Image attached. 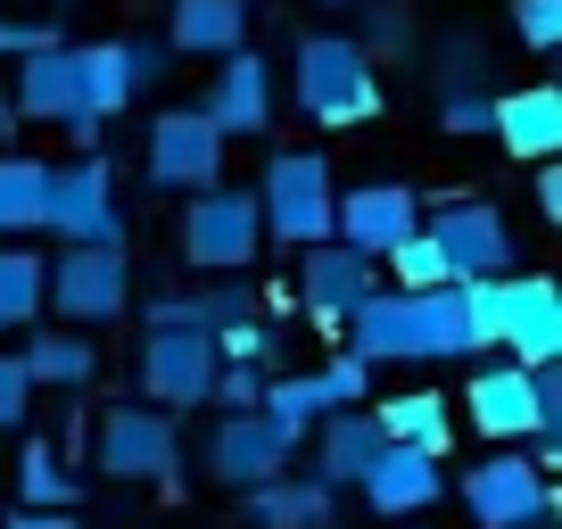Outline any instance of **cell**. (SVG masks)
Wrapping results in <instances>:
<instances>
[{
    "mask_svg": "<svg viewBox=\"0 0 562 529\" xmlns=\"http://www.w3.org/2000/svg\"><path fill=\"white\" fill-rule=\"evenodd\" d=\"M480 58H488L480 34H447L439 42V67H430L439 75V100H456V91H496V83H480Z\"/></svg>",
    "mask_w": 562,
    "mask_h": 529,
    "instance_id": "32",
    "label": "cell"
},
{
    "mask_svg": "<svg viewBox=\"0 0 562 529\" xmlns=\"http://www.w3.org/2000/svg\"><path fill=\"white\" fill-rule=\"evenodd\" d=\"M372 423H381L389 447H422V455H439L456 447V414H447L439 389H397V397H372Z\"/></svg>",
    "mask_w": 562,
    "mask_h": 529,
    "instance_id": "22",
    "label": "cell"
},
{
    "mask_svg": "<svg viewBox=\"0 0 562 529\" xmlns=\"http://www.w3.org/2000/svg\"><path fill=\"white\" fill-rule=\"evenodd\" d=\"M42 232H50L58 248H124V207H116L108 149L50 166V207H42Z\"/></svg>",
    "mask_w": 562,
    "mask_h": 529,
    "instance_id": "6",
    "label": "cell"
},
{
    "mask_svg": "<svg viewBox=\"0 0 562 529\" xmlns=\"http://www.w3.org/2000/svg\"><path fill=\"white\" fill-rule=\"evenodd\" d=\"M463 513H472L480 529H538L546 513H554V488H546V472L521 455V447H496L488 463H472V472L456 480Z\"/></svg>",
    "mask_w": 562,
    "mask_h": 529,
    "instance_id": "10",
    "label": "cell"
},
{
    "mask_svg": "<svg viewBox=\"0 0 562 529\" xmlns=\"http://www.w3.org/2000/svg\"><path fill=\"white\" fill-rule=\"evenodd\" d=\"M331 199H339V182H331V158H323V149H273V158H265V182H257L265 240H281V248L331 240Z\"/></svg>",
    "mask_w": 562,
    "mask_h": 529,
    "instance_id": "4",
    "label": "cell"
},
{
    "mask_svg": "<svg viewBox=\"0 0 562 529\" xmlns=\"http://www.w3.org/2000/svg\"><path fill=\"white\" fill-rule=\"evenodd\" d=\"M248 315V290L240 282H207V290H158L140 306V331H224V323Z\"/></svg>",
    "mask_w": 562,
    "mask_h": 529,
    "instance_id": "25",
    "label": "cell"
},
{
    "mask_svg": "<svg viewBox=\"0 0 562 529\" xmlns=\"http://www.w3.org/2000/svg\"><path fill=\"white\" fill-rule=\"evenodd\" d=\"M463 423L480 430L488 447H513V439H562V364L546 372H521V364H480L463 381Z\"/></svg>",
    "mask_w": 562,
    "mask_h": 529,
    "instance_id": "1",
    "label": "cell"
},
{
    "mask_svg": "<svg viewBox=\"0 0 562 529\" xmlns=\"http://www.w3.org/2000/svg\"><path fill=\"white\" fill-rule=\"evenodd\" d=\"M240 513H248V529H331L339 488H323L315 472H281V480H265V488H248Z\"/></svg>",
    "mask_w": 562,
    "mask_h": 529,
    "instance_id": "20",
    "label": "cell"
},
{
    "mask_svg": "<svg viewBox=\"0 0 562 529\" xmlns=\"http://www.w3.org/2000/svg\"><path fill=\"white\" fill-rule=\"evenodd\" d=\"M281 472H299V447L281 439L265 414H215V430H207V480H224L232 496H248V488H265V480H281Z\"/></svg>",
    "mask_w": 562,
    "mask_h": 529,
    "instance_id": "13",
    "label": "cell"
},
{
    "mask_svg": "<svg viewBox=\"0 0 562 529\" xmlns=\"http://www.w3.org/2000/svg\"><path fill=\"white\" fill-rule=\"evenodd\" d=\"M175 463H182L175 414L140 406V397H124V406L100 414V472L108 480H166V488H175Z\"/></svg>",
    "mask_w": 562,
    "mask_h": 529,
    "instance_id": "11",
    "label": "cell"
},
{
    "mask_svg": "<svg viewBox=\"0 0 562 529\" xmlns=\"http://www.w3.org/2000/svg\"><path fill=\"white\" fill-rule=\"evenodd\" d=\"M0 50H9V58L58 50V25H50V18H0Z\"/></svg>",
    "mask_w": 562,
    "mask_h": 529,
    "instance_id": "40",
    "label": "cell"
},
{
    "mask_svg": "<svg viewBox=\"0 0 562 529\" xmlns=\"http://www.w3.org/2000/svg\"><path fill=\"white\" fill-rule=\"evenodd\" d=\"M496 149L521 166H546L562 158V91L554 83H521V91H496Z\"/></svg>",
    "mask_w": 562,
    "mask_h": 529,
    "instance_id": "18",
    "label": "cell"
},
{
    "mask_svg": "<svg viewBox=\"0 0 562 529\" xmlns=\"http://www.w3.org/2000/svg\"><path fill=\"white\" fill-rule=\"evenodd\" d=\"M0 529H75V513H25V505H18Z\"/></svg>",
    "mask_w": 562,
    "mask_h": 529,
    "instance_id": "42",
    "label": "cell"
},
{
    "mask_svg": "<svg viewBox=\"0 0 562 529\" xmlns=\"http://www.w3.org/2000/svg\"><path fill=\"white\" fill-rule=\"evenodd\" d=\"M75 472H67V455H58L50 439H25V455H18V505L25 513H75Z\"/></svg>",
    "mask_w": 562,
    "mask_h": 529,
    "instance_id": "30",
    "label": "cell"
},
{
    "mask_svg": "<svg viewBox=\"0 0 562 529\" xmlns=\"http://www.w3.org/2000/svg\"><path fill=\"white\" fill-rule=\"evenodd\" d=\"M299 116L306 124H372L381 116V75H372V50L348 34H306L299 42Z\"/></svg>",
    "mask_w": 562,
    "mask_h": 529,
    "instance_id": "3",
    "label": "cell"
},
{
    "mask_svg": "<svg viewBox=\"0 0 562 529\" xmlns=\"http://www.w3.org/2000/svg\"><path fill=\"white\" fill-rule=\"evenodd\" d=\"M224 133H215L199 108H158L149 116V149H140V175L149 191H215L224 182Z\"/></svg>",
    "mask_w": 562,
    "mask_h": 529,
    "instance_id": "9",
    "label": "cell"
},
{
    "mask_svg": "<svg viewBox=\"0 0 562 529\" xmlns=\"http://www.w3.org/2000/svg\"><path fill=\"white\" fill-rule=\"evenodd\" d=\"M372 290H381V264H372V257H356V248H339V240L299 248V306L331 339H339V323H348V306H364Z\"/></svg>",
    "mask_w": 562,
    "mask_h": 529,
    "instance_id": "15",
    "label": "cell"
},
{
    "mask_svg": "<svg viewBox=\"0 0 562 529\" xmlns=\"http://www.w3.org/2000/svg\"><path fill=\"white\" fill-rule=\"evenodd\" d=\"M25 381L34 389H91L100 381V348H91V331H34L18 348Z\"/></svg>",
    "mask_w": 562,
    "mask_h": 529,
    "instance_id": "27",
    "label": "cell"
},
{
    "mask_svg": "<svg viewBox=\"0 0 562 529\" xmlns=\"http://www.w3.org/2000/svg\"><path fill=\"white\" fill-rule=\"evenodd\" d=\"M315 381H323V397H331V414H339V406H364V397H372V364H356L348 348H339Z\"/></svg>",
    "mask_w": 562,
    "mask_h": 529,
    "instance_id": "34",
    "label": "cell"
},
{
    "mask_svg": "<svg viewBox=\"0 0 562 529\" xmlns=\"http://www.w3.org/2000/svg\"><path fill=\"white\" fill-rule=\"evenodd\" d=\"M199 116H207L224 142H257L265 124H273V67H265L257 50L215 58V83H207V100H199Z\"/></svg>",
    "mask_w": 562,
    "mask_h": 529,
    "instance_id": "16",
    "label": "cell"
},
{
    "mask_svg": "<svg viewBox=\"0 0 562 529\" xmlns=\"http://www.w3.org/2000/svg\"><path fill=\"white\" fill-rule=\"evenodd\" d=\"M42 207H50V158L0 149V240H34Z\"/></svg>",
    "mask_w": 562,
    "mask_h": 529,
    "instance_id": "28",
    "label": "cell"
},
{
    "mask_svg": "<svg viewBox=\"0 0 562 529\" xmlns=\"http://www.w3.org/2000/svg\"><path fill=\"white\" fill-rule=\"evenodd\" d=\"M175 248L199 282H240L265 248V224H257V191L240 182H215V191H191L182 199V224H175Z\"/></svg>",
    "mask_w": 562,
    "mask_h": 529,
    "instance_id": "2",
    "label": "cell"
},
{
    "mask_svg": "<svg viewBox=\"0 0 562 529\" xmlns=\"http://www.w3.org/2000/svg\"><path fill=\"white\" fill-rule=\"evenodd\" d=\"M488 124H496V91H456V100H439V133H456V142H472Z\"/></svg>",
    "mask_w": 562,
    "mask_h": 529,
    "instance_id": "36",
    "label": "cell"
},
{
    "mask_svg": "<svg viewBox=\"0 0 562 529\" xmlns=\"http://www.w3.org/2000/svg\"><path fill=\"white\" fill-rule=\"evenodd\" d=\"M513 34H521L529 50H554L562 42V0H513Z\"/></svg>",
    "mask_w": 562,
    "mask_h": 529,
    "instance_id": "37",
    "label": "cell"
},
{
    "mask_svg": "<svg viewBox=\"0 0 562 529\" xmlns=\"http://www.w3.org/2000/svg\"><path fill=\"white\" fill-rule=\"evenodd\" d=\"M25 414H34V381H25L18 356L0 348V430H25Z\"/></svg>",
    "mask_w": 562,
    "mask_h": 529,
    "instance_id": "39",
    "label": "cell"
},
{
    "mask_svg": "<svg viewBox=\"0 0 562 529\" xmlns=\"http://www.w3.org/2000/svg\"><path fill=\"white\" fill-rule=\"evenodd\" d=\"M9 116H34V124H67V116H75V42L18 58V83H9Z\"/></svg>",
    "mask_w": 562,
    "mask_h": 529,
    "instance_id": "23",
    "label": "cell"
},
{
    "mask_svg": "<svg viewBox=\"0 0 562 529\" xmlns=\"http://www.w3.org/2000/svg\"><path fill=\"white\" fill-rule=\"evenodd\" d=\"M166 50L175 58L248 50V0H175V9H166Z\"/></svg>",
    "mask_w": 562,
    "mask_h": 529,
    "instance_id": "21",
    "label": "cell"
},
{
    "mask_svg": "<svg viewBox=\"0 0 562 529\" xmlns=\"http://www.w3.org/2000/svg\"><path fill=\"white\" fill-rule=\"evenodd\" d=\"M0 124H9V108H0Z\"/></svg>",
    "mask_w": 562,
    "mask_h": 529,
    "instance_id": "43",
    "label": "cell"
},
{
    "mask_svg": "<svg viewBox=\"0 0 562 529\" xmlns=\"http://www.w3.org/2000/svg\"><path fill=\"white\" fill-rule=\"evenodd\" d=\"M422 232V199L405 191V182H356V191L331 199V240L356 248V257L381 264L397 240H414Z\"/></svg>",
    "mask_w": 562,
    "mask_h": 529,
    "instance_id": "14",
    "label": "cell"
},
{
    "mask_svg": "<svg viewBox=\"0 0 562 529\" xmlns=\"http://www.w3.org/2000/svg\"><path fill=\"white\" fill-rule=\"evenodd\" d=\"M389 273H397V290H439L447 282V257H439V248H430V232H414V240H397V248H389Z\"/></svg>",
    "mask_w": 562,
    "mask_h": 529,
    "instance_id": "33",
    "label": "cell"
},
{
    "mask_svg": "<svg viewBox=\"0 0 562 529\" xmlns=\"http://www.w3.org/2000/svg\"><path fill=\"white\" fill-rule=\"evenodd\" d=\"M265 348H273V331H265L257 315H240V323L215 331V356H224V364H265Z\"/></svg>",
    "mask_w": 562,
    "mask_h": 529,
    "instance_id": "38",
    "label": "cell"
},
{
    "mask_svg": "<svg viewBox=\"0 0 562 529\" xmlns=\"http://www.w3.org/2000/svg\"><path fill=\"white\" fill-rule=\"evenodd\" d=\"M215 339L207 331H140V356H133V381H140V406L158 414H199L215 397Z\"/></svg>",
    "mask_w": 562,
    "mask_h": 529,
    "instance_id": "8",
    "label": "cell"
},
{
    "mask_svg": "<svg viewBox=\"0 0 562 529\" xmlns=\"http://www.w3.org/2000/svg\"><path fill=\"white\" fill-rule=\"evenodd\" d=\"M133 58H124V42H75V116L108 124L133 108Z\"/></svg>",
    "mask_w": 562,
    "mask_h": 529,
    "instance_id": "24",
    "label": "cell"
},
{
    "mask_svg": "<svg viewBox=\"0 0 562 529\" xmlns=\"http://www.w3.org/2000/svg\"><path fill=\"white\" fill-rule=\"evenodd\" d=\"M257 414H265V423H273L290 447H306V439H315V423L331 414V397H323V381H315V372H281V381H265Z\"/></svg>",
    "mask_w": 562,
    "mask_h": 529,
    "instance_id": "29",
    "label": "cell"
},
{
    "mask_svg": "<svg viewBox=\"0 0 562 529\" xmlns=\"http://www.w3.org/2000/svg\"><path fill=\"white\" fill-rule=\"evenodd\" d=\"M538 215H546V224H562V166L554 158L538 166Z\"/></svg>",
    "mask_w": 562,
    "mask_h": 529,
    "instance_id": "41",
    "label": "cell"
},
{
    "mask_svg": "<svg viewBox=\"0 0 562 529\" xmlns=\"http://www.w3.org/2000/svg\"><path fill=\"white\" fill-rule=\"evenodd\" d=\"M496 356L521 372L562 364V290L546 273H505V315H496Z\"/></svg>",
    "mask_w": 562,
    "mask_h": 529,
    "instance_id": "12",
    "label": "cell"
},
{
    "mask_svg": "<svg viewBox=\"0 0 562 529\" xmlns=\"http://www.w3.org/2000/svg\"><path fill=\"white\" fill-rule=\"evenodd\" d=\"M133 306V257L124 248H58L42 257V315L75 331H108Z\"/></svg>",
    "mask_w": 562,
    "mask_h": 529,
    "instance_id": "5",
    "label": "cell"
},
{
    "mask_svg": "<svg viewBox=\"0 0 562 529\" xmlns=\"http://www.w3.org/2000/svg\"><path fill=\"white\" fill-rule=\"evenodd\" d=\"M257 397H265L257 364H215V397H207L215 414H257Z\"/></svg>",
    "mask_w": 562,
    "mask_h": 529,
    "instance_id": "35",
    "label": "cell"
},
{
    "mask_svg": "<svg viewBox=\"0 0 562 529\" xmlns=\"http://www.w3.org/2000/svg\"><path fill=\"white\" fill-rule=\"evenodd\" d=\"M381 423H372V406H339V414H323L315 423V463L306 472L323 480V488H356V480L381 463Z\"/></svg>",
    "mask_w": 562,
    "mask_h": 529,
    "instance_id": "19",
    "label": "cell"
},
{
    "mask_svg": "<svg viewBox=\"0 0 562 529\" xmlns=\"http://www.w3.org/2000/svg\"><path fill=\"white\" fill-rule=\"evenodd\" d=\"M414 299V364H456V356H480L472 348V315H463V290L439 282V290H405Z\"/></svg>",
    "mask_w": 562,
    "mask_h": 529,
    "instance_id": "26",
    "label": "cell"
},
{
    "mask_svg": "<svg viewBox=\"0 0 562 529\" xmlns=\"http://www.w3.org/2000/svg\"><path fill=\"white\" fill-rule=\"evenodd\" d=\"M430 248L447 257V282H496V273H513L521 264V248H513V224L496 199H439L430 207Z\"/></svg>",
    "mask_w": 562,
    "mask_h": 529,
    "instance_id": "7",
    "label": "cell"
},
{
    "mask_svg": "<svg viewBox=\"0 0 562 529\" xmlns=\"http://www.w3.org/2000/svg\"><path fill=\"white\" fill-rule=\"evenodd\" d=\"M356 488H364V505L381 513V521H422V513L447 496V472H439V455H422V447H381V463H372Z\"/></svg>",
    "mask_w": 562,
    "mask_h": 529,
    "instance_id": "17",
    "label": "cell"
},
{
    "mask_svg": "<svg viewBox=\"0 0 562 529\" xmlns=\"http://www.w3.org/2000/svg\"><path fill=\"white\" fill-rule=\"evenodd\" d=\"M42 323V257L25 240H0V331Z\"/></svg>",
    "mask_w": 562,
    "mask_h": 529,
    "instance_id": "31",
    "label": "cell"
}]
</instances>
